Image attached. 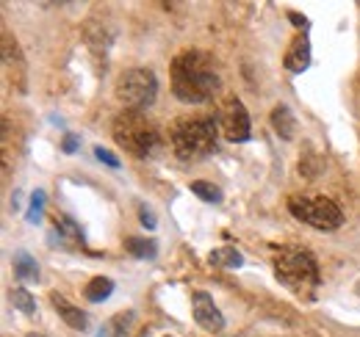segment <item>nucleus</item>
I'll use <instances>...</instances> for the list:
<instances>
[{"instance_id":"obj_16","label":"nucleus","mask_w":360,"mask_h":337,"mask_svg":"<svg viewBox=\"0 0 360 337\" xmlns=\"http://www.w3.org/2000/svg\"><path fill=\"white\" fill-rule=\"evenodd\" d=\"M191 194L200 197L202 202H211V205H219V202H222V191H219V185L205 183V180H194V183H191Z\"/></svg>"},{"instance_id":"obj_13","label":"nucleus","mask_w":360,"mask_h":337,"mask_svg":"<svg viewBox=\"0 0 360 337\" xmlns=\"http://www.w3.org/2000/svg\"><path fill=\"white\" fill-rule=\"evenodd\" d=\"M208 263L217 265V268H241V265H244V257H241L238 249L225 246V249H214L211 257H208Z\"/></svg>"},{"instance_id":"obj_25","label":"nucleus","mask_w":360,"mask_h":337,"mask_svg":"<svg viewBox=\"0 0 360 337\" xmlns=\"http://www.w3.org/2000/svg\"><path fill=\"white\" fill-rule=\"evenodd\" d=\"M355 293L360 296V279H358V285H355Z\"/></svg>"},{"instance_id":"obj_1","label":"nucleus","mask_w":360,"mask_h":337,"mask_svg":"<svg viewBox=\"0 0 360 337\" xmlns=\"http://www.w3.org/2000/svg\"><path fill=\"white\" fill-rule=\"evenodd\" d=\"M172 91L183 103H208L219 91L214 58L202 50H186L172 61Z\"/></svg>"},{"instance_id":"obj_3","label":"nucleus","mask_w":360,"mask_h":337,"mask_svg":"<svg viewBox=\"0 0 360 337\" xmlns=\"http://www.w3.org/2000/svg\"><path fill=\"white\" fill-rule=\"evenodd\" d=\"M217 127L219 119L211 117H180L169 130L175 155L180 161H200L217 150Z\"/></svg>"},{"instance_id":"obj_24","label":"nucleus","mask_w":360,"mask_h":337,"mask_svg":"<svg viewBox=\"0 0 360 337\" xmlns=\"http://www.w3.org/2000/svg\"><path fill=\"white\" fill-rule=\"evenodd\" d=\"M25 337H45V335H39V332H31V335H25Z\"/></svg>"},{"instance_id":"obj_2","label":"nucleus","mask_w":360,"mask_h":337,"mask_svg":"<svg viewBox=\"0 0 360 337\" xmlns=\"http://www.w3.org/2000/svg\"><path fill=\"white\" fill-rule=\"evenodd\" d=\"M274 274L277 279L300 298L314 301L319 291V263L308 249L302 246H274Z\"/></svg>"},{"instance_id":"obj_17","label":"nucleus","mask_w":360,"mask_h":337,"mask_svg":"<svg viewBox=\"0 0 360 337\" xmlns=\"http://www.w3.org/2000/svg\"><path fill=\"white\" fill-rule=\"evenodd\" d=\"M11 304H14L20 312H25V315H37V301H34V296L28 293V291H22V288L11 291Z\"/></svg>"},{"instance_id":"obj_23","label":"nucleus","mask_w":360,"mask_h":337,"mask_svg":"<svg viewBox=\"0 0 360 337\" xmlns=\"http://www.w3.org/2000/svg\"><path fill=\"white\" fill-rule=\"evenodd\" d=\"M288 20H291L294 25H300V28H308V20H305L302 14H297V11H288Z\"/></svg>"},{"instance_id":"obj_5","label":"nucleus","mask_w":360,"mask_h":337,"mask_svg":"<svg viewBox=\"0 0 360 337\" xmlns=\"http://www.w3.org/2000/svg\"><path fill=\"white\" fill-rule=\"evenodd\" d=\"M158 97V81L153 70L136 67L120 75L117 81V100L125 105V111H147Z\"/></svg>"},{"instance_id":"obj_10","label":"nucleus","mask_w":360,"mask_h":337,"mask_svg":"<svg viewBox=\"0 0 360 337\" xmlns=\"http://www.w3.org/2000/svg\"><path fill=\"white\" fill-rule=\"evenodd\" d=\"M283 64H285L288 72H305V70L311 67V42H308V37L300 34V37L291 42V47L285 50Z\"/></svg>"},{"instance_id":"obj_12","label":"nucleus","mask_w":360,"mask_h":337,"mask_svg":"<svg viewBox=\"0 0 360 337\" xmlns=\"http://www.w3.org/2000/svg\"><path fill=\"white\" fill-rule=\"evenodd\" d=\"M14 277L20 282H37L39 279V265H37V260L28 252L14 254Z\"/></svg>"},{"instance_id":"obj_11","label":"nucleus","mask_w":360,"mask_h":337,"mask_svg":"<svg viewBox=\"0 0 360 337\" xmlns=\"http://www.w3.org/2000/svg\"><path fill=\"white\" fill-rule=\"evenodd\" d=\"M271 127H274V133H277L280 138L291 141L294 133H297V119H294V114H291L285 105H277V108L271 111Z\"/></svg>"},{"instance_id":"obj_9","label":"nucleus","mask_w":360,"mask_h":337,"mask_svg":"<svg viewBox=\"0 0 360 337\" xmlns=\"http://www.w3.org/2000/svg\"><path fill=\"white\" fill-rule=\"evenodd\" d=\"M50 301H53L56 312L64 318V324H67L70 329H78V332H86V329H89V318H86V312H84L81 307L70 304L64 296H58V293L50 296Z\"/></svg>"},{"instance_id":"obj_6","label":"nucleus","mask_w":360,"mask_h":337,"mask_svg":"<svg viewBox=\"0 0 360 337\" xmlns=\"http://www.w3.org/2000/svg\"><path fill=\"white\" fill-rule=\"evenodd\" d=\"M288 211L297 221H305L316 230H338L344 224L341 208L327 199V197H308V194H294L288 199Z\"/></svg>"},{"instance_id":"obj_14","label":"nucleus","mask_w":360,"mask_h":337,"mask_svg":"<svg viewBox=\"0 0 360 337\" xmlns=\"http://www.w3.org/2000/svg\"><path fill=\"white\" fill-rule=\"evenodd\" d=\"M114 293V279H108V277H94L89 285H86V291H84V296H86V301H105L108 296Z\"/></svg>"},{"instance_id":"obj_20","label":"nucleus","mask_w":360,"mask_h":337,"mask_svg":"<svg viewBox=\"0 0 360 337\" xmlns=\"http://www.w3.org/2000/svg\"><path fill=\"white\" fill-rule=\"evenodd\" d=\"M139 221H141L147 230H155V224H158L155 216H153V211H150L147 205H139Z\"/></svg>"},{"instance_id":"obj_19","label":"nucleus","mask_w":360,"mask_h":337,"mask_svg":"<svg viewBox=\"0 0 360 337\" xmlns=\"http://www.w3.org/2000/svg\"><path fill=\"white\" fill-rule=\"evenodd\" d=\"M94 155H97V161H103L105 166L111 168H120V158L111 152V150H103V147H94Z\"/></svg>"},{"instance_id":"obj_22","label":"nucleus","mask_w":360,"mask_h":337,"mask_svg":"<svg viewBox=\"0 0 360 337\" xmlns=\"http://www.w3.org/2000/svg\"><path fill=\"white\" fill-rule=\"evenodd\" d=\"M61 150H64L67 155H72V152L78 150V136H75V133H67L64 141H61Z\"/></svg>"},{"instance_id":"obj_18","label":"nucleus","mask_w":360,"mask_h":337,"mask_svg":"<svg viewBox=\"0 0 360 337\" xmlns=\"http://www.w3.org/2000/svg\"><path fill=\"white\" fill-rule=\"evenodd\" d=\"M45 191H34V197H31V205H28V213H25V221L28 224H39L42 221V213H45Z\"/></svg>"},{"instance_id":"obj_4","label":"nucleus","mask_w":360,"mask_h":337,"mask_svg":"<svg viewBox=\"0 0 360 337\" xmlns=\"http://www.w3.org/2000/svg\"><path fill=\"white\" fill-rule=\"evenodd\" d=\"M114 141L134 158H150L161 147V136L150 119L139 111H122L114 119Z\"/></svg>"},{"instance_id":"obj_15","label":"nucleus","mask_w":360,"mask_h":337,"mask_svg":"<svg viewBox=\"0 0 360 337\" xmlns=\"http://www.w3.org/2000/svg\"><path fill=\"white\" fill-rule=\"evenodd\" d=\"M125 249L139 260H153L158 252L155 241H147V238H125Z\"/></svg>"},{"instance_id":"obj_8","label":"nucleus","mask_w":360,"mask_h":337,"mask_svg":"<svg viewBox=\"0 0 360 337\" xmlns=\"http://www.w3.org/2000/svg\"><path fill=\"white\" fill-rule=\"evenodd\" d=\"M191 310H194V321L205 329V332H214L219 335L225 329V318L219 312V307L214 304V298L205 293V291H197L191 296Z\"/></svg>"},{"instance_id":"obj_7","label":"nucleus","mask_w":360,"mask_h":337,"mask_svg":"<svg viewBox=\"0 0 360 337\" xmlns=\"http://www.w3.org/2000/svg\"><path fill=\"white\" fill-rule=\"evenodd\" d=\"M219 127H222L227 141H233V144H241V141L250 138V133H252L250 130V114H247V108H244V103L238 97H227L225 103H222V108H219Z\"/></svg>"},{"instance_id":"obj_21","label":"nucleus","mask_w":360,"mask_h":337,"mask_svg":"<svg viewBox=\"0 0 360 337\" xmlns=\"http://www.w3.org/2000/svg\"><path fill=\"white\" fill-rule=\"evenodd\" d=\"M134 321V315L128 312V315H117L111 324H114V332H117V337H122V332H128V324Z\"/></svg>"}]
</instances>
